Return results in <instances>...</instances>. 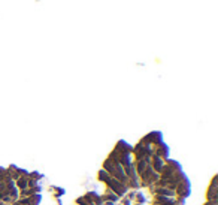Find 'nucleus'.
Here are the masks:
<instances>
[{"mask_svg":"<svg viewBox=\"0 0 218 205\" xmlns=\"http://www.w3.org/2000/svg\"><path fill=\"white\" fill-rule=\"evenodd\" d=\"M208 202H218V192H217V178L212 181L208 190Z\"/></svg>","mask_w":218,"mask_h":205,"instance_id":"1","label":"nucleus"},{"mask_svg":"<svg viewBox=\"0 0 218 205\" xmlns=\"http://www.w3.org/2000/svg\"><path fill=\"white\" fill-rule=\"evenodd\" d=\"M109 178V174L105 171V169H102V171H99V183H105L106 180Z\"/></svg>","mask_w":218,"mask_h":205,"instance_id":"2","label":"nucleus"}]
</instances>
